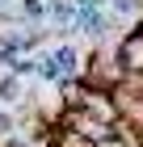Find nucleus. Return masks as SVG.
Segmentation results:
<instances>
[{
	"label": "nucleus",
	"instance_id": "f257e3e1",
	"mask_svg": "<svg viewBox=\"0 0 143 147\" xmlns=\"http://www.w3.org/2000/svg\"><path fill=\"white\" fill-rule=\"evenodd\" d=\"M114 55H118V67L131 80H143V17L114 42Z\"/></svg>",
	"mask_w": 143,
	"mask_h": 147
},
{
	"label": "nucleus",
	"instance_id": "f03ea898",
	"mask_svg": "<svg viewBox=\"0 0 143 147\" xmlns=\"http://www.w3.org/2000/svg\"><path fill=\"white\" fill-rule=\"evenodd\" d=\"M72 21H76V4L72 0H46V34L72 38Z\"/></svg>",
	"mask_w": 143,
	"mask_h": 147
},
{
	"label": "nucleus",
	"instance_id": "7ed1b4c3",
	"mask_svg": "<svg viewBox=\"0 0 143 147\" xmlns=\"http://www.w3.org/2000/svg\"><path fill=\"white\" fill-rule=\"evenodd\" d=\"M51 55H55L59 76H63V80H80V71H84V59H80V46H76V42H59Z\"/></svg>",
	"mask_w": 143,
	"mask_h": 147
},
{
	"label": "nucleus",
	"instance_id": "20e7f679",
	"mask_svg": "<svg viewBox=\"0 0 143 147\" xmlns=\"http://www.w3.org/2000/svg\"><path fill=\"white\" fill-rule=\"evenodd\" d=\"M34 76L38 80H46V84H59V63H55V55H51V51H38V55H34Z\"/></svg>",
	"mask_w": 143,
	"mask_h": 147
},
{
	"label": "nucleus",
	"instance_id": "39448f33",
	"mask_svg": "<svg viewBox=\"0 0 143 147\" xmlns=\"http://www.w3.org/2000/svg\"><path fill=\"white\" fill-rule=\"evenodd\" d=\"M21 97H25V88H21V80H17V76H0V101L17 109V105H21Z\"/></svg>",
	"mask_w": 143,
	"mask_h": 147
},
{
	"label": "nucleus",
	"instance_id": "423d86ee",
	"mask_svg": "<svg viewBox=\"0 0 143 147\" xmlns=\"http://www.w3.org/2000/svg\"><path fill=\"white\" fill-rule=\"evenodd\" d=\"M9 76H17V80H25V76H34V55H21L17 63H13V71Z\"/></svg>",
	"mask_w": 143,
	"mask_h": 147
},
{
	"label": "nucleus",
	"instance_id": "0eeeda50",
	"mask_svg": "<svg viewBox=\"0 0 143 147\" xmlns=\"http://www.w3.org/2000/svg\"><path fill=\"white\" fill-rule=\"evenodd\" d=\"M13 130H17V113L0 109V139H4V135H13Z\"/></svg>",
	"mask_w": 143,
	"mask_h": 147
}]
</instances>
